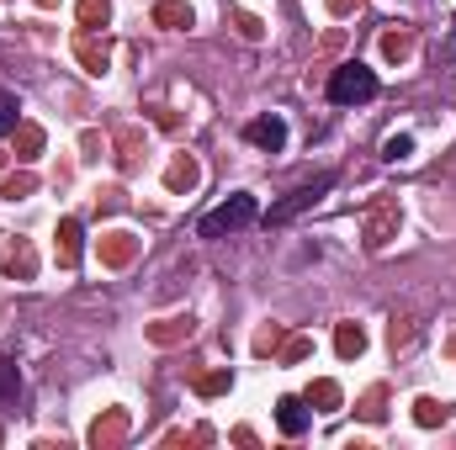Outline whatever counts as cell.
<instances>
[{"label": "cell", "mask_w": 456, "mask_h": 450, "mask_svg": "<svg viewBox=\"0 0 456 450\" xmlns=\"http://www.w3.org/2000/svg\"><path fill=\"white\" fill-rule=\"evenodd\" d=\"M377 95V74L367 69V64H340L335 74H329V101H340V106H361V101H372Z\"/></svg>", "instance_id": "6da1fadb"}, {"label": "cell", "mask_w": 456, "mask_h": 450, "mask_svg": "<svg viewBox=\"0 0 456 450\" xmlns=\"http://www.w3.org/2000/svg\"><path fill=\"white\" fill-rule=\"evenodd\" d=\"M255 217H260L255 196H244V191H239V196H228L223 207H213V212L202 217V228H197V233H202V239H223V233H234V228L255 223Z\"/></svg>", "instance_id": "7a4b0ae2"}, {"label": "cell", "mask_w": 456, "mask_h": 450, "mask_svg": "<svg viewBox=\"0 0 456 450\" xmlns=\"http://www.w3.org/2000/svg\"><path fill=\"white\" fill-rule=\"evenodd\" d=\"M329 191H335V175H313L308 186H298V191H287V196H282V202H276V207L266 212V223H292L298 212H308V207H319V202H324Z\"/></svg>", "instance_id": "3957f363"}, {"label": "cell", "mask_w": 456, "mask_h": 450, "mask_svg": "<svg viewBox=\"0 0 456 450\" xmlns=\"http://www.w3.org/2000/svg\"><path fill=\"white\" fill-rule=\"evenodd\" d=\"M244 138H250L255 149L276 154V149H287V122H282V117H255V122L244 127Z\"/></svg>", "instance_id": "277c9868"}, {"label": "cell", "mask_w": 456, "mask_h": 450, "mask_svg": "<svg viewBox=\"0 0 456 450\" xmlns=\"http://www.w3.org/2000/svg\"><path fill=\"white\" fill-rule=\"evenodd\" d=\"M308 419H313V414H308L303 398H282V403H276V424H282V435H303Z\"/></svg>", "instance_id": "5b68a950"}, {"label": "cell", "mask_w": 456, "mask_h": 450, "mask_svg": "<svg viewBox=\"0 0 456 450\" xmlns=\"http://www.w3.org/2000/svg\"><path fill=\"white\" fill-rule=\"evenodd\" d=\"M58 260H64V265H74V260H80V223H74V217H64V223H58Z\"/></svg>", "instance_id": "8992f818"}, {"label": "cell", "mask_w": 456, "mask_h": 450, "mask_svg": "<svg viewBox=\"0 0 456 450\" xmlns=\"http://www.w3.org/2000/svg\"><path fill=\"white\" fill-rule=\"evenodd\" d=\"M154 21H159V27H191V5H181V0H159V5H154Z\"/></svg>", "instance_id": "52a82bcc"}, {"label": "cell", "mask_w": 456, "mask_h": 450, "mask_svg": "<svg viewBox=\"0 0 456 450\" xmlns=\"http://www.w3.org/2000/svg\"><path fill=\"white\" fill-rule=\"evenodd\" d=\"M335 350L351 361V355H361L367 350V334H361V324H340V334H335Z\"/></svg>", "instance_id": "ba28073f"}, {"label": "cell", "mask_w": 456, "mask_h": 450, "mask_svg": "<svg viewBox=\"0 0 456 450\" xmlns=\"http://www.w3.org/2000/svg\"><path fill=\"white\" fill-rule=\"evenodd\" d=\"M197 186V164L191 159H175L170 164V191H191Z\"/></svg>", "instance_id": "9c48e42d"}, {"label": "cell", "mask_w": 456, "mask_h": 450, "mask_svg": "<svg viewBox=\"0 0 456 450\" xmlns=\"http://www.w3.org/2000/svg\"><path fill=\"white\" fill-rule=\"evenodd\" d=\"M80 21L85 27H106L112 21V5L106 0H80Z\"/></svg>", "instance_id": "30bf717a"}, {"label": "cell", "mask_w": 456, "mask_h": 450, "mask_svg": "<svg viewBox=\"0 0 456 450\" xmlns=\"http://www.w3.org/2000/svg\"><path fill=\"white\" fill-rule=\"evenodd\" d=\"M409 154H414V138H409V133H393V138L383 143V159H393V164L409 159Z\"/></svg>", "instance_id": "8fae6325"}, {"label": "cell", "mask_w": 456, "mask_h": 450, "mask_svg": "<svg viewBox=\"0 0 456 450\" xmlns=\"http://www.w3.org/2000/svg\"><path fill=\"white\" fill-rule=\"evenodd\" d=\"M414 419H420V424L430 430V424H441V419H446V408H441L436 398H420V403H414Z\"/></svg>", "instance_id": "7c38bea8"}, {"label": "cell", "mask_w": 456, "mask_h": 450, "mask_svg": "<svg viewBox=\"0 0 456 450\" xmlns=\"http://www.w3.org/2000/svg\"><path fill=\"white\" fill-rule=\"evenodd\" d=\"M16 122H21V106H16V95H0V138H5V133H16Z\"/></svg>", "instance_id": "4fadbf2b"}, {"label": "cell", "mask_w": 456, "mask_h": 450, "mask_svg": "<svg viewBox=\"0 0 456 450\" xmlns=\"http://www.w3.org/2000/svg\"><path fill=\"white\" fill-rule=\"evenodd\" d=\"M313 403H319V408L329 414V408L340 403V387H335V382H319V387H313Z\"/></svg>", "instance_id": "5bb4252c"}, {"label": "cell", "mask_w": 456, "mask_h": 450, "mask_svg": "<svg viewBox=\"0 0 456 450\" xmlns=\"http://www.w3.org/2000/svg\"><path fill=\"white\" fill-rule=\"evenodd\" d=\"M223 387H228V371H213V377H202V382H197V393H202V398H213V393H223Z\"/></svg>", "instance_id": "9a60e30c"}, {"label": "cell", "mask_w": 456, "mask_h": 450, "mask_svg": "<svg viewBox=\"0 0 456 450\" xmlns=\"http://www.w3.org/2000/svg\"><path fill=\"white\" fill-rule=\"evenodd\" d=\"M16 387H21V382H16V366L0 361V398H16Z\"/></svg>", "instance_id": "2e32d148"}, {"label": "cell", "mask_w": 456, "mask_h": 450, "mask_svg": "<svg viewBox=\"0 0 456 450\" xmlns=\"http://www.w3.org/2000/svg\"><path fill=\"white\" fill-rule=\"evenodd\" d=\"M37 149H43V133L37 127H21V159H32Z\"/></svg>", "instance_id": "e0dca14e"}, {"label": "cell", "mask_w": 456, "mask_h": 450, "mask_svg": "<svg viewBox=\"0 0 456 450\" xmlns=\"http://www.w3.org/2000/svg\"><path fill=\"white\" fill-rule=\"evenodd\" d=\"M32 186H37V180H32V175H11V180H5V196H11V202H16V196H27V191H32Z\"/></svg>", "instance_id": "ac0fdd59"}, {"label": "cell", "mask_w": 456, "mask_h": 450, "mask_svg": "<svg viewBox=\"0 0 456 450\" xmlns=\"http://www.w3.org/2000/svg\"><path fill=\"white\" fill-rule=\"evenodd\" d=\"M388 53H393V58L409 53V32H388Z\"/></svg>", "instance_id": "d6986e66"}, {"label": "cell", "mask_w": 456, "mask_h": 450, "mask_svg": "<svg viewBox=\"0 0 456 450\" xmlns=\"http://www.w3.org/2000/svg\"><path fill=\"white\" fill-rule=\"evenodd\" d=\"M329 5H335V11H340V16H345V11H351V0H329ZM356 5H361V0H356Z\"/></svg>", "instance_id": "ffe728a7"}]
</instances>
